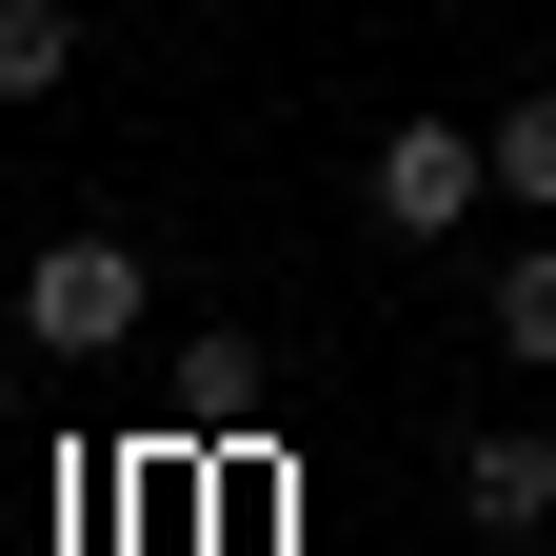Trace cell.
Listing matches in <instances>:
<instances>
[{"label":"cell","mask_w":556,"mask_h":556,"mask_svg":"<svg viewBox=\"0 0 556 556\" xmlns=\"http://www.w3.org/2000/svg\"><path fill=\"white\" fill-rule=\"evenodd\" d=\"M139 299H160L139 239H40V258H21V338H40V358H119Z\"/></svg>","instance_id":"obj_1"},{"label":"cell","mask_w":556,"mask_h":556,"mask_svg":"<svg viewBox=\"0 0 556 556\" xmlns=\"http://www.w3.org/2000/svg\"><path fill=\"white\" fill-rule=\"evenodd\" d=\"M477 199H497V139L477 119H397L378 139V239H457Z\"/></svg>","instance_id":"obj_2"},{"label":"cell","mask_w":556,"mask_h":556,"mask_svg":"<svg viewBox=\"0 0 556 556\" xmlns=\"http://www.w3.org/2000/svg\"><path fill=\"white\" fill-rule=\"evenodd\" d=\"M457 517L477 536H556V438H477L457 457Z\"/></svg>","instance_id":"obj_3"},{"label":"cell","mask_w":556,"mask_h":556,"mask_svg":"<svg viewBox=\"0 0 556 556\" xmlns=\"http://www.w3.org/2000/svg\"><path fill=\"white\" fill-rule=\"evenodd\" d=\"M477 139H497V199H517V219H556V80H517Z\"/></svg>","instance_id":"obj_4"},{"label":"cell","mask_w":556,"mask_h":556,"mask_svg":"<svg viewBox=\"0 0 556 556\" xmlns=\"http://www.w3.org/2000/svg\"><path fill=\"white\" fill-rule=\"evenodd\" d=\"M497 358H536V378H556V219L497 258Z\"/></svg>","instance_id":"obj_5"},{"label":"cell","mask_w":556,"mask_h":556,"mask_svg":"<svg viewBox=\"0 0 556 556\" xmlns=\"http://www.w3.org/2000/svg\"><path fill=\"white\" fill-rule=\"evenodd\" d=\"M80 80V21H60V0H0V100H60Z\"/></svg>","instance_id":"obj_6"},{"label":"cell","mask_w":556,"mask_h":556,"mask_svg":"<svg viewBox=\"0 0 556 556\" xmlns=\"http://www.w3.org/2000/svg\"><path fill=\"white\" fill-rule=\"evenodd\" d=\"M536 556H556V536H536Z\"/></svg>","instance_id":"obj_7"}]
</instances>
